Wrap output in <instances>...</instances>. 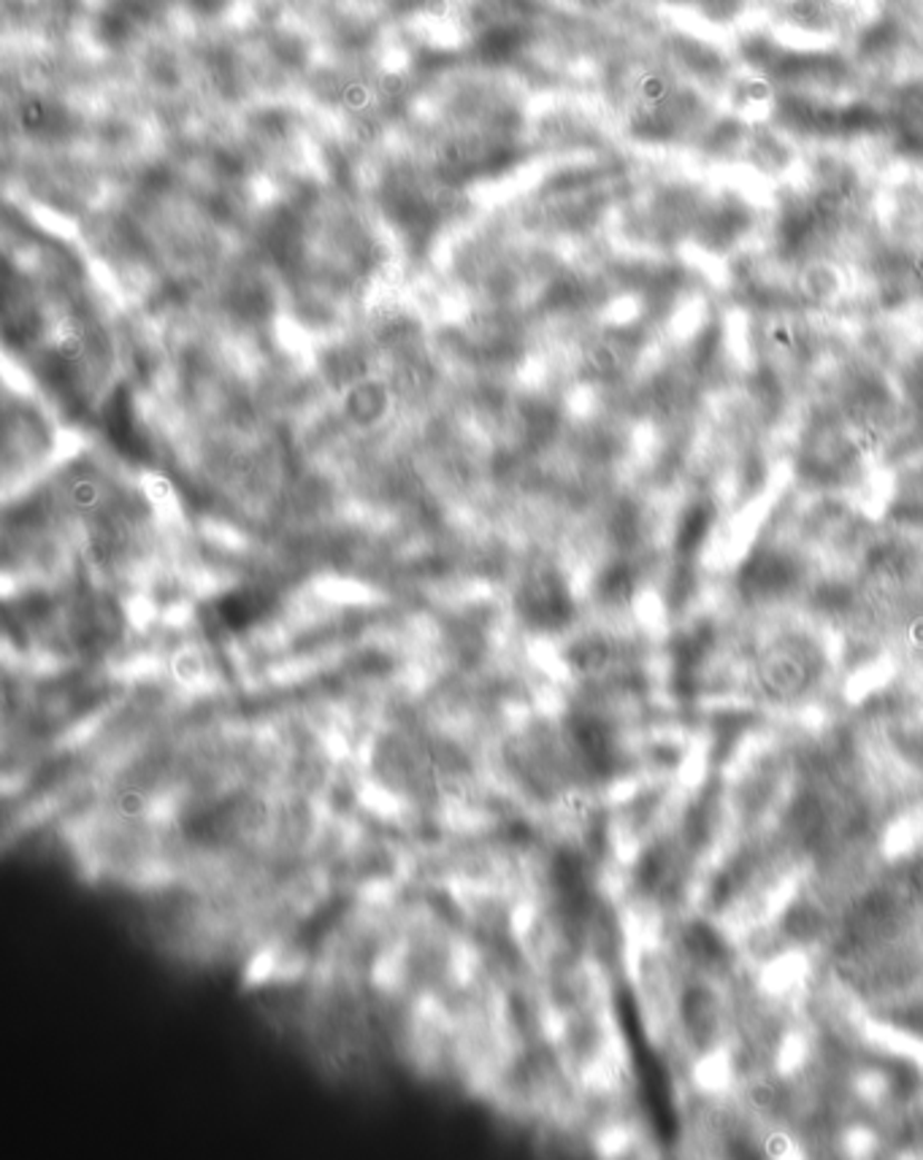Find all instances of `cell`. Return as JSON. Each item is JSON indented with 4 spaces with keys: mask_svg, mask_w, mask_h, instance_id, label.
I'll return each mask as SVG.
<instances>
[{
    "mask_svg": "<svg viewBox=\"0 0 923 1160\" xmlns=\"http://www.w3.org/2000/svg\"><path fill=\"white\" fill-rule=\"evenodd\" d=\"M62 496L68 498L74 509L85 511V515L109 517L114 490L98 471H74L71 477L62 481Z\"/></svg>",
    "mask_w": 923,
    "mask_h": 1160,
    "instance_id": "6da1fadb",
    "label": "cell"
},
{
    "mask_svg": "<svg viewBox=\"0 0 923 1160\" xmlns=\"http://www.w3.org/2000/svg\"><path fill=\"white\" fill-rule=\"evenodd\" d=\"M385 403H388V392H385L382 384L371 382V379H356L350 392H347V409H350V415L358 422L377 420L385 411Z\"/></svg>",
    "mask_w": 923,
    "mask_h": 1160,
    "instance_id": "7a4b0ae2",
    "label": "cell"
}]
</instances>
